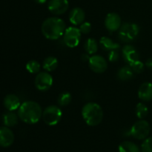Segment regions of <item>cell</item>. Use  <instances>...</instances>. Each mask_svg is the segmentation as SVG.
Segmentation results:
<instances>
[{
    "label": "cell",
    "mask_w": 152,
    "mask_h": 152,
    "mask_svg": "<svg viewBox=\"0 0 152 152\" xmlns=\"http://www.w3.org/2000/svg\"><path fill=\"white\" fill-rule=\"evenodd\" d=\"M13 141L14 134L9 127H0V146L7 148L13 143Z\"/></svg>",
    "instance_id": "cell-12"
},
{
    "label": "cell",
    "mask_w": 152,
    "mask_h": 152,
    "mask_svg": "<svg viewBox=\"0 0 152 152\" xmlns=\"http://www.w3.org/2000/svg\"><path fill=\"white\" fill-rule=\"evenodd\" d=\"M88 65L91 70L96 74L104 73L108 68L106 59L100 55H94L91 56L88 60Z\"/></svg>",
    "instance_id": "cell-9"
},
{
    "label": "cell",
    "mask_w": 152,
    "mask_h": 152,
    "mask_svg": "<svg viewBox=\"0 0 152 152\" xmlns=\"http://www.w3.org/2000/svg\"><path fill=\"white\" fill-rule=\"evenodd\" d=\"M42 109L35 101H25L18 109L19 118L27 124H36L42 117Z\"/></svg>",
    "instance_id": "cell-1"
},
{
    "label": "cell",
    "mask_w": 152,
    "mask_h": 152,
    "mask_svg": "<svg viewBox=\"0 0 152 152\" xmlns=\"http://www.w3.org/2000/svg\"><path fill=\"white\" fill-rule=\"evenodd\" d=\"M72 100V96L71 93L68 91H63L59 95L57 99V102L59 106H67L71 103Z\"/></svg>",
    "instance_id": "cell-23"
},
{
    "label": "cell",
    "mask_w": 152,
    "mask_h": 152,
    "mask_svg": "<svg viewBox=\"0 0 152 152\" xmlns=\"http://www.w3.org/2000/svg\"><path fill=\"white\" fill-rule=\"evenodd\" d=\"M142 152H152V137L145 139L142 142Z\"/></svg>",
    "instance_id": "cell-27"
},
{
    "label": "cell",
    "mask_w": 152,
    "mask_h": 152,
    "mask_svg": "<svg viewBox=\"0 0 152 152\" xmlns=\"http://www.w3.org/2000/svg\"><path fill=\"white\" fill-rule=\"evenodd\" d=\"M66 30L63 19L59 17H50L42 22L41 31L43 36L50 40H56L62 37Z\"/></svg>",
    "instance_id": "cell-2"
},
{
    "label": "cell",
    "mask_w": 152,
    "mask_h": 152,
    "mask_svg": "<svg viewBox=\"0 0 152 152\" xmlns=\"http://www.w3.org/2000/svg\"><path fill=\"white\" fill-rule=\"evenodd\" d=\"M3 104L7 111H13L19 109L21 105L20 99L16 95L10 94H7L3 100Z\"/></svg>",
    "instance_id": "cell-15"
},
{
    "label": "cell",
    "mask_w": 152,
    "mask_h": 152,
    "mask_svg": "<svg viewBox=\"0 0 152 152\" xmlns=\"http://www.w3.org/2000/svg\"><path fill=\"white\" fill-rule=\"evenodd\" d=\"M129 66L131 67V68H132L134 74H140L144 71L145 65L143 62H141L139 59V60H137L134 62L133 63L130 64Z\"/></svg>",
    "instance_id": "cell-26"
},
{
    "label": "cell",
    "mask_w": 152,
    "mask_h": 152,
    "mask_svg": "<svg viewBox=\"0 0 152 152\" xmlns=\"http://www.w3.org/2000/svg\"><path fill=\"white\" fill-rule=\"evenodd\" d=\"M134 71L129 66H124L120 68L117 72V77L122 81H128L133 78Z\"/></svg>",
    "instance_id": "cell-20"
},
{
    "label": "cell",
    "mask_w": 152,
    "mask_h": 152,
    "mask_svg": "<svg viewBox=\"0 0 152 152\" xmlns=\"http://www.w3.org/2000/svg\"><path fill=\"white\" fill-rule=\"evenodd\" d=\"M123 59L129 65L140 59V54L137 49L131 45H126L122 49Z\"/></svg>",
    "instance_id": "cell-13"
},
{
    "label": "cell",
    "mask_w": 152,
    "mask_h": 152,
    "mask_svg": "<svg viewBox=\"0 0 152 152\" xmlns=\"http://www.w3.org/2000/svg\"><path fill=\"white\" fill-rule=\"evenodd\" d=\"M18 117L14 112L10 111H7L4 113L2 116L3 123L7 127H13L18 124Z\"/></svg>",
    "instance_id": "cell-18"
},
{
    "label": "cell",
    "mask_w": 152,
    "mask_h": 152,
    "mask_svg": "<svg viewBox=\"0 0 152 152\" xmlns=\"http://www.w3.org/2000/svg\"><path fill=\"white\" fill-rule=\"evenodd\" d=\"M82 59H83L84 61H88L89 59H90L88 53H85V54H83V56H82Z\"/></svg>",
    "instance_id": "cell-31"
},
{
    "label": "cell",
    "mask_w": 152,
    "mask_h": 152,
    "mask_svg": "<svg viewBox=\"0 0 152 152\" xmlns=\"http://www.w3.org/2000/svg\"><path fill=\"white\" fill-rule=\"evenodd\" d=\"M145 65L148 68V69L152 70V57L150 58V59H148V60L146 61Z\"/></svg>",
    "instance_id": "cell-30"
},
{
    "label": "cell",
    "mask_w": 152,
    "mask_h": 152,
    "mask_svg": "<svg viewBox=\"0 0 152 152\" xmlns=\"http://www.w3.org/2000/svg\"><path fill=\"white\" fill-rule=\"evenodd\" d=\"M82 117L88 126H96L102 121L103 111L99 104L93 102H88L82 108Z\"/></svg>",
    "instance_id": "cell-3"
},
{
    "label": "cell",
    "mask_w": 152,
    "mask_h": 152,
    "mask_svg": "<svg viewBox=\"0 0 152 152\" xmlns=\"http://www.w3.org/2000/svg\"><path fill=\"white\" fill-rule=\"evenodd\" d=\"M151 128L146 120H140L132 126L130 134L137 140H145L149 135Z\"/></svg>",
    "instance_id": "cell-6"
},
{
    "label": "cell",
    "mask_w": 152,
    "mask_h": 152,
    "mask_svg": "<svg viewBox=\"0 0 152 152\" xmlns=\"http://www.w3.org/2000/svg\"><path fill=\"white\" fill-rule=\"evenodd\" d=\"M82 33L80 28L76 27H68L63 34V40L65 45L71 48L77 47L81 40Z\"/></svg>",
    "instance_id": "cell-7"
},
{
    "label": "cell",
    "mask_w": 152,
    "mask_h": 152,
    "mask_svg": "<svg viewBox=\"0 0 152 152\" xmlns=\"http://www.w3.org/2000/svg\"><path fill=\"white\" fill-rule=\"evenodd\" d=\"M26 70L29 73L33 74H38L40 72V69H41V65L40 63L37 60H30L29 62H27L26 64Z\"/></svg>",
    "instance_id": "cell-25"
},
{
    "label": "cell",
    "mask_w": 152,
    "mask_h": 152,
    "mask_svg": "<svg viewBox=\"0 0 152 152\" xmlns=\"http://www.w3.org/2000/svg\"><path fill=\"white\" fill-rule=\"evenodd\" d=\"M92 29L91 24L89 22H84L80 25V31L82 34H88L91 32Z\"/></svg>",
    "instance_id": "cell-28"
},
{
    "label": "cell",
    "mask_w": 152,
    "mask_h": 152,
    "mask_svg": "<svg viewBox=\"0 0 152 152\" xmlns=\"http://www.w3.org/2000/svg\"><path fill=\"white\" fill-rule=\"evenodd\" d=\"M140 33V27L135 23L126 22L118 31V37L121 41L129 43L133 41Z\"/></svg>",
    "instance_id": "cell-5"
},
{
    "label": "cell",
    "mask_w": 152,
    "mask_h": 152,
    "mask_svg": "<svg viewBox=\"0 0 152 152\" xmlns=\"http://www.w3.org/2000/svg\"><path fill=\"white\" fill-rule=\"evenodd\" d=\"M69 2L68 0H50L48 3V10L53 15H62L68 10Z\"/></svg>",
    "instance_id": "cell-10"
},
{
    "label": "cell",
    "mask_w": 152,
    "mask_h": 152,
    "mask_svg": "<svg viewBox=\"0 0 152 152\" xmlns=\"http://www.w3.org/2000/svg\"><path fill=\"white\" fill-rule=\"evenodd\" d=\"M138 97L142 101H151L152 99V83H144L140 86L138 90Z\"/></svg>",
    "instance_id": "cell-16"
},
{
    "label": "cell",
    "mask_w": 152,
    "mask_h": 152,
    "mask_svg": "<svg viewBox=\"0 0 152 152\" xmlns=\"http://www.w3.org/2000/svg\"><path fill=\"white\" fill-rule=\"evenodd\" d=\"M84 48L89 55L94 54L98 50V43L94 38H88L84 43Z\"/></svg>",
    "instance_id": "cell-21"
},
{
    "label": "cell",
    "mask_w": 152,
    "mask_h": 152,
    "mask_svg": "<svg viewBox=\"0 0 152 152\" xmlns=\"http://www.w3.org/2000/svg\"><path fill=\"white\" fill-rule=\"evenodd\" d=\"M135 114L140 120H143L144 118L147 117L148 114V107L142 102H139L136 106Z\"/></svg>",
    "instance_id": "cell-24"
},
{
    "label": "cell",
    "mask_w": 152,
    "mask_h": 152,
    "mask_svg": "<svg viewBox=\"0 0 152 152\" xmlns=\"http://www.w3.org/2000/svg\"><path fill=\"white\" fill-rule=\"evenodd\" d=\"M99 44H100L101 48L104 50H106V51H111L112 50H118L120 48V44L115 42L108 37H101L100 40H99Z\"/></svg>",
    "instance_id": "cell-17"
},
{
    "label": "cell",
    "mask_w": 152,
    "mask_h": 152,
    "mask_svg": "<svg viewBox=\"0 0 152 152\" xmlns=\"http://www.w3.org/2000/svg\"><path fill=\"white\" fill-rule=\"evenodd\" d=\"M120 152H140L139 147L130 141H124L121 142L118 147Z\"/></svg>",
    "instance_id": "cell-22"
},
{
    "label": "cell",
    "mask_w": 152,
    "mask_h": 152,
    "mask_svg": "<svg viewBox=\"0 0 152 152\" xmlns=\"http://www.w3.org/2000/svg\"><path fill=\"white\" fill-rule=\"evenodd\" d=\"M108 60L111 62H117L119 59V53L117 50H112L111 51H108Z\"/></svg>",
    "instance_id": "cell-29"
},
{
    "label": "cell",
    "mask_w": 152,
    "mask_h": 152,
    "mask_svg": "<svg viewBox=\"0 0 152 152\" xmlns=\"http://www.w3.org/2000/svg\"><path fill=\"white\" fill-rule=\"evenodd\" d=\"M53 80L52 76L47 71H42L36 76L34 84L40 91H47L53 86Z\"/></svg>",
    "instance_id": "cell-8"
},
{
    "label": "cell",
    "mask_w": 152,
    "mask_h": 152,
    "mask_svg": "<svg viewBox=\"0 0 152 152\" xmlns=\"http://www.w3.org/2000/svg\"><path fill=\"white\" fill-rule=\"evenodd\" d=\"M58 59L55 56H50L46 57L42 62V68L47 72H51L56 69L58 67Z\"/></svg>",
    "instance_id": "cell-19"
},
{
    "label": "cell",
    "mask_w": 152,
    "mask_h": 152,
    "mask_svg": "<svg viewBox=\"0 0 152 152\" xmlns=\"http://www.w3.org/2000/svg\"><path fill=\"white\" fill-rule=\"evenodd\" d=\"M122 25L121 18L116 13H109L105 19V26L110 32L119 31Z\"/></svg>",
    "instance_id": "cell-11"
},
{
    "label": "cell",
    "mask_w": 152,
    "mask_h": 152,
    "mask_svg": "<svg viewBox=\"0 0 152 152\" xmlns=\"http://www.w3.org/2000/svg\"><path fill=\"white\" fill-rule=\"evenodd\" d=\"M62 117V111L59 106L55 105H49L42 112V120L46 125L53 126L60 122Z\"/></svg>",
    "instance_id": "cell-4"
},
{
    "label": "cell",
    "mask_w": 152,
    "mask_h": 152,
    "mask_svg": "<svg viewBox=\"0 0 152 152\" xmlns=\"http://www.w3.org/2000/svg\"><path fill=\"white\" fill-rule=\"evenodd\" d=\"M86 13L81 7H74L69 14V21L74 25H80L84 22Z\"/></svg>",
    "instance_id": "cell-14"
},
{
    "label": "cell",
    "mask_w": 152,
    "mask_h": 152,
    "mask_svg": "<svg viewBox=\"0 0 152 152\" xmlns=\"http://www.w3.org/2000/svg\"><path fill=\"white\" fill-rule=\"evenodd\" d=\"M34 1H35L36 3H37V4H45V3L47 1V0H34Z\"/></svg>",
    "instance_id": "cell-32"
}]
</instances>
